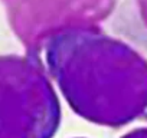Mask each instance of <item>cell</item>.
I'll use <instances>...</instances> for the list:
<instances>
[{
	"label": "cell",
	"instance_id": "obj_1",
	"mask_svg": "<svg viewBox=\"0 0 147 138\" xmlns=\"http://www.w3.org/2000/svg\"><path fill=\"white\" fill-rule=\"evenodd\" d=\"M49 75L81 118L120 128L147 111V60L128 45L87 27H65L45 45Z\"/></svg>",
	"mask_w": 147,
	"mask_h": 138
},
{
	"label": "cell",
	"instance_id": "obj_2",
	"mask_svg": "<svg viewBox=\"0 0 147 138\" xmlns=\"http://www.w3.org/2000/svg\"><path fill=\"white\" fill-rule=\"evenodd\" d=\"M61 122L55 89L35 58L0 56V138H52Z\"/></svg>",
	"mask_w": 147,
	"mask_h": 138
},
{
	"label": "cell",
	"instance_id": "obj_3",
	"mask_svg": "<svg viewBox=\"0 0 147 138\" xmlns=\"http://www.w3.org/2000/svg\"><path fill=\"white\" fill-rule=\"evenodd\" d=\"M121 138H147V127L136 128V129L127 132L125 135H123Z\"/></svg>",
	"mask_w": 147,
	"mask_h": 138
},
{
	"label": "cell",
	"instance_id": "obj_4",
	"mask_svg": "<svg viewBox=\"0 0 147 138\" xmlns=\"http://www.w3.org/2000/svg\"><path fill=\"white\" fill-rule=\"evenodd\" d=\"M81 138H84V137H81Z\"/></svg>",
	"mask_w": 147,
	"mask_h": 138
}]
</instances>
